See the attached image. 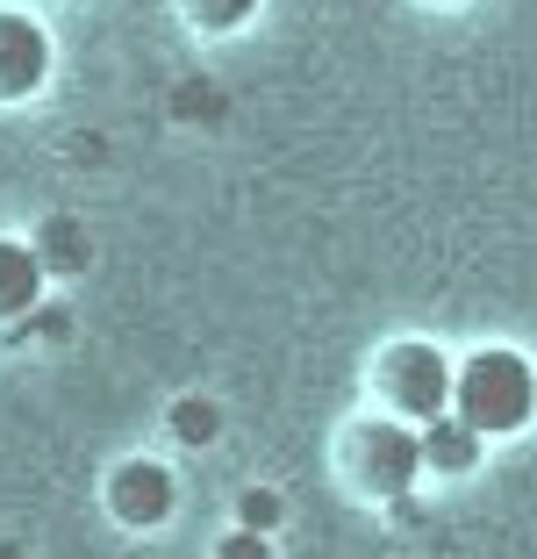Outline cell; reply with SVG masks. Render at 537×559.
<instances>
[{
    "label": "cell",
    "instance_id": "6da1fadb",
    "mask_svg": "<svg viewBox=\"0 0 537 559\" xmlns=\"http://www.w3.org/2000/svg\"><path fill=\"white\" fill-rule=\"evenodd\" d=\"M452 416H466L480 438H516L537 416V366L509 345H480L452 366Z\"/></svg>",
    "mask_w": 537,
    "mask_h": 559
},
{
    "label": "cell",
    "instance_id": "7a4b0ae2",
    "mask_svg": "<svg viewBox=\"0 0 537 559\" xmlns=\"http://www.w3.org/2000/svg\"><path fill=\"white\" fill-rule=\"evenodd\" d=\"M344 480H351L366 502H402V495L423 480L416 424H402V416H358V424L344 430Z\"/></svg>",
    "mask_w": 537,
    "mask_h": 559
},
{
    "label": "cell",
    "instance_id": "3957f363",
    "mask_svg": "<svg viewBox=\"0 0 537 559\" xmlns=\"http://www.w3.org/2000/svg\"><path fill=\"white\" fill-rule=\"evenodd\" d=\"M373 402H380V416H402V424H423V416L452 409V359L430 337L387 345L373 359Z\"/></svg>",
    "mask_w": 537,
    "mask_h": 559
},
{
    "label": "cell",
    "instance_id": "277c9868",
    "mask_svg": "<svg viewBox=\"0 0 537 559\" xmlns=\"http://www.w3.org/2000/svg\"><path fill=\"white\" fill-rule=\"evenodd\" d=\"M58 72V44L36 15L22 8H0V108H15V100H36Z\"/></svg>",
    "mask_w": 537,
    "mask_h": 559
},
{
    "label": "cell",
    "instance_id": "5b68a950",
    "mask_svg": "<svg viewBox=\"0 0 537 559\" xmlns=\"http://www.w3.org/2000/svg\"><path fill=\"white\" fill-rule=\"evenodd\" d=\"M100 502H108V516L122 531H158L179 510V480L165 460H122L108 474V488H100Z\"/></svg>",
    "mask_w": 537,
    "mask_h": 559
},
{
    "label": "cell",
    "instance_id": "8992f818",
    "mask_svg": "<svg viewBox=\"0 0 537 559\" xmlns=\"http://www.w3.org/2000/svg\"><path fill=\"white\" fill-rule=\"evenodd\" d=\"M416 444H423V474H444V480L480 474V460H488V438H480L466 416H452V409L423 416V424H416Z\"/></svg>",
    "mask_w": 537,
    "mask_h": 559
},
{
    "label": "cell",
    "instance_id": "52a82bcc",
    "mask_svg": "<svg viewBox=\"0 0 537 559\" xmlns=\"http://www.w3.org/2000/svg\"><path fill=\"white\" fill-rule=\"evenodd\" d=\"M44 259L29 251V237H0V323H29L44 309Z\"/></svg>",
    "mask_w": 537,
    "mask_h": 559
},
{
    "label": "cell",
    "instance_id": "ba28073f",
    "mask_svg": "<svg viewBox=\"0 0 537 559\" xmlns=\"http://www.w3.org/2000/svg\"><path fill=\"white\" fill-rule=\"evenodd\" d=\"M29 251L44 259L50 280H72V273H86V265H94V237H86L80 215H44V223L29 230Z\"/></svg>",
    "mask_w": 537,
    "mask_h": 559
},
{
    "label": "cell",
    "instance_id": "9c48e42d",
    "mask_svg": "<svg viewBox=\"0 0 537 559\" xmlns=\"http://www.w3.org/2000/svg\"><path fill=\"white\" fill-rule=\"evenodd\" d=\"M165 424H172L179 444H215V438H223V409H215L208 395H179Z\"/></svg>",
    "mask_w": 537,
    "mask_h": 559
},
{
    "label": "cell",
    "instance_id": "30bf717a",
    "mask_svg": "<svg viewBox=\"0 0 537 559\" xmlns=\"http://www.w3.org/2000/svg\"><path fill=\"white\" fill-rule=\"evenodd\" d=\"M179 15L194 22L201 36H229V29H244V22L259 15V0H179Z\"/></svg>",
    "mask_w": 537,
    "mask_h": 559
},
{
    "label": "cell",
    "instance_id": "8fae6325",
    "mask_svg": "<svg viewBox=\"0 0 537 559\" xmlns=\"http://www.w3.org/2000/svg\"><path fill=\"white\" fill-rule=\"evenodd\" d=\"M279 516H287V502H279L273 488H244V495H237V524H251V531H279Z\"/></svg>",
    "mask_w": 537,
    "mask_h": 559
},
{
    "label": "cell",
    "instance_id": "7c38bea8",
    "mask_svg": "<svg viewBox=\"0 0 537 559\" xmlns=\"http://www.w3.org/2000/svg\"><path fill=\"white\" fill-rule=\"evenodd\" d=\"M215 559H279V552H273V531H251V524H237L223 545H215Z\"/></svg>",
    "mask_w": 537,
    "mask_h": 559
},
{
    "label": "cell",
    "instance_id": "4fadbf2b",
    "mask_svg": "<svg viewBox=\"0 0 537 559\" xmlns=\"http://www.w3.org/2000/svg\"><path fill=\"white\" fill-rule=\"evenodd\" d=\"M430 8H452V0H430Z\"/></svg>",
    "mask_w": 537,
    "mask_h": 559
}]
</instances>
